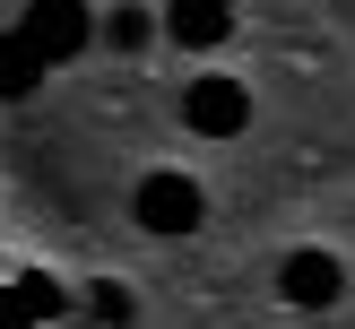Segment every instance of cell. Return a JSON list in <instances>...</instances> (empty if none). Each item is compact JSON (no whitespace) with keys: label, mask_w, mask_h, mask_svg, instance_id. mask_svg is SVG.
Here are the masks:
<instances>
[{"label":"cell","mask_w":355,"mask_h":329,"mask_svg":"<svg viewBox=\"0 0 355 329\" xmlns=\"http://www.w3.org/2000/svg\"><path fill=\"white\" fill-rule=\"evenodd\" d=\"M17 44L35 52V61H69V52L87 44V0H26V17H17Z\"/></svg>","instance_id":"obj_1"},{"label":"cell","mask_w":355,"mask_h":329,"mask_svg":"<svg viewBox=\"0 0 355 329\" xmlns=\"http://www.w3.org/2000/svg\"><path fill=\"white\" fill-rule=\"evenodd\" d=\"M182 121H191L200 139H234L243 121H252V87H243V78H191Z\"/></svg>","instance_id":"obj_2"},{"label":"cell","mask_w":355,"mask_h":329,"mask_svg":"<svg viewBox=\"0 0 355 329\" xmlns=\"http://www.w3.org/2000/svg\"><path fill=\"white\" fill-rule=\"evenodd\" d=\"M139 225L148 234H191L200 225V182L191 173H148L139 182Z\"/></svg>","instance_id":"obj_3"},{"label":"cell","mask_w":355,"mask_h":329,"mask_svg":"<svg viewBox=\"0 0 355 329\" xmlns=\"http://www.w3.org/2000/svg\"><path fill=\"white\" fill-rule=\"evenodd\" d=\"M277 286H286V303H338V286H347V277H338V260H329V251H286V269H277Z\"/></svg>","instance_id":"obj_4"},{"label":"cell","mask_w":355,"mask_h":329,"mask_svg":"<svg viewBox=\"0 0 355 329\" xmlns=\"http://www.w3.org/2000/svg\"><path fill=\"white\" fill-rule=\"evenodd\" d=\"M165 35L182 52H208V44L234 35V9H225V0H173V9H165Z\"/></svg>","instance_id":"obj_5"},{"label":"cell","mask_w":355,"mask_h":329,"mask_svg":"<svg viewBox=\"0 0 355 329\" xmlns=\"http://www.w3.org/2000/svg\"><path fill=\"white\" fill-rule=\"evenodd\" d=\"M35 78H44V61H35V52L26 44H17V35H0V96H35Z\"/></svg>","instance_id":"obj_6"},{"label":"cell","mask_w":355,"mask_h":329,"mask_svg":"<svg viewBox=\"0 0 355 329\" xmlns=\"http://www.w3.org/2000/svg\"><path fill=\"white\" fill-rule=\"evenodd\" d=\"M104 44H113V52H139V44H148V9H113Z\"/></svg>","instance_id":"obj_7"},{"label":"cell","mask_w":355,"mask_h":329,"mask_svg":"<svg viewBox=\"0 0 355 329\" xmlns=\"http://www.w3.org/2000/svg\"><path fill=\"white\" fill-rule=\"evenodd\" d=\"M17 303H26L35 321H52V312H61V286H52V277H17Z\"/></svg>","instance_id":"obj_8"},{"label":"cell","mask_w":355,"mask_h":329,"mask_svg":"<svg viewBox=\"0 0 355 329\" xmlns=\"http://www.w3.org/2000/svg\"><path fill=\"white\" fill-rule=\"evenodd\" d=\"M0 329H35V312L17 303V286H0Z\"/></svg>","instance_id":"obj_9"}]
</instances>
